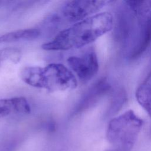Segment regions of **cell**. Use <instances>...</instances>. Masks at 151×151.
<instances>
[{"mask_svg":"<svg viewBox=\"0 0 151 151\" xmlns=\"http://www.w3.org/2000/svg\"><path fill=\"white\" fill-rule=\"evenodd\" d=\"M116 24V38L127 57H139L151 44V1H123Z\"/></svg>","mask_w":151,"mask_h":151,"instance_id":"6da1fadb","label":"cell"},{"mask_svg":"<svg viewBox=\"0 0 151 151\" xmlns=\"http://www.w3.org/2000/svg\"><path fill=\"white\" fill-rule=\"evenodd\" d=\"M113 25L111 14L97 13L63 29L41 47L47 51H65L83 47L110 31Z\"/></svg>","mask_w":151,"mask_h":151,"instance_id":"7a4b0ae2","label":"cell"},{"mask_svg":"<svg viewBox=\"0 0 151 151\" xmlns=\"http://www.w3.org/2000/svg\"><path fill=\"white\" fill-rule=\"evenodd\" d=\"M20 76L27 84L49 92L74 90L77 86V78L72 71L58 63L43 67H25L21 71Z\"/></svg>","mask_w":151,"mask_h":151,"instance_id":"3957f363","label":"cell"},{"mask_svg":"<svg viewBox=\"0 0 151 151\" xmlns=\"http://www.w3.org/2000/svg\"><path fill=\"white\" fill-rule=\"evenodd\" d=\"M143 124L132 110L111 119L106 130L110 146L105 151H132Z\"/></svg>","mask_w":151,"mask_h":151,"instance_id":"277c9868","label":"cell"},{"mask_svg":"<svg viewBox=\"0 0 151 151\" xmlns=\"http://www.w3.org/2000/svg\"><path fill=\"white\" fill-rule=\"evenodd\" d=\"M107 2L106 1L92 0L67 1L58 11L51 15L48 21L52 24L63 22L74 24L97 14Z\"/></svg>","mask_w":151,"mask_h":151,"instance_id":"5b68a950","label":"cell"},{"mask_svg":"<svg viewBox=\"0 0 151 151\" xmlns=\"http://www.w3.org/2000/svg\"><path fill=\"white\" fill-rule=\"evenodd\" d=\"M67 63L73 73L83 82L90 80L99 70L97 57L93 48L87 49L80 55L70 56L67 59Z\"/></svg>","mask_w":151,"mask_h":151,"instance_id":"8992f818","label":"cell"},{"mask_svg":"<svg viewBox=\"0 0 151 151\" xmlns=\"http://www.w3.org/2000/svg\"><path fill=\"white\" fill-rule=\"evenodd\" d=\"M111 86L106 78L99 80L87 91L80 103L78 110H83L96 103L101 97L111 90Z\"/></svg>","mask_w":151,"mask_h":151,"instance_id":"52a82bcc","label":"cell"},{"mask_svg":"<svg viewBox=\"0 0 151 151\" xmlns=\"http://www.w3.org/2000/svg\"><path fill=\"white\" fill-rule=\"evenodd\" d=\"M30 112V105L23 97L0 99V117L12 114H28Z\"/></svg>","mask_w":151,"mask_h":151,"instance_id":"ba28073f","label":"cell"},{"mask_svg":"<svg viewBox=\"0 0 151 151\" xmlns=\"http://www.w3.org/2000/svg\"><path fill=\"white\" fill-rule=\"evenodd\" d=\"M40 34L41 31L37 28L18 29L0 35V44L32 41Z\"/></svg>","mask_w":151,"mask_h":151,"instance_id":"9c48e42d","label":"cell"},{"mask_svg":"<svg viewBox=\"0 0 151 151\" xmlns=\"http://www.w3.org/2000/svg\"><path fill=\"white\" fill-rule=\"evenodd\" d=\"M136 97L139 104L151 118V71L137 87Z\"/></svg>","mask_w":151,"mask_h":151,"instance_id":"30bf717a","label":"cell"},{"mask_svg":"<svg viewBox=\"0 0 151 151\" xmlns=\"http://www.w3.org/2000/svg\"><path fill=\"white\" fill-rule=\"evenodd\" d=\"M21 52L15 48H5L0 50V65L4 62H10L16 64L21 58Z\"/></svg>","mask_w":151,"mask_h":151,"instance_id":"8fae6325","label":"cell"},{"mask_svg":"<svg viewBox=\"0 0 151 151\" xmlns=\"http://www.w3.org/2000/svg\"><path fill=\"white\" fill-rule=\"evenodd\" d=\"M126 100V96L124 91L120 89L113 94L110 106L107 112V115L112 116L122 107Z\"/></svg>","mask_w":151,"mask_h":151,"instance_id":"7c38bea8","label":"cell"}]
</instances>
